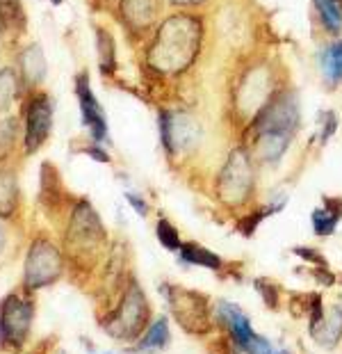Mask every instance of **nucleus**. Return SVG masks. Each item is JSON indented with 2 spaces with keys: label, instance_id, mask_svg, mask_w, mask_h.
I'll return each mask as SVG.
<instances>
[{
  "label": "nucleus",
  "instance_id": "obj_34",
  "mask_svg": "<svg viewBox=\"0 0 342 354\" xmlns=\"http://www.w3.org/2000/svg\"><path fill=\"white\" fill-rule=\"evenodd\" d=\"M85 153H87L89 158H94L96 162H103V165H110V162H112L110 153L105 151V147H101L98 142H91L89 147H85Z\"/></svg>",
  "mask_w": 342,
  "mask_h": 354
},
{
  "label": "nucleus",
  "instance_id": "obj_27",
  "mask_svg": "<svg viewBox=\"0 0 342 354\" xmlns=\"http://www.w3.org/2000/svg\"><path fill=\"white\" fill-rule=\"evenodd\" d=\"M155 236H158L160 245H162L164 250H169V252H178V250H180V245H182L180 233H178V229L173 227V224H171L169 220H167L164 215H160V217H158Z\"/></svg>",
  "mask_w": 342,
  "mask_h": 354
},
{
  "label": "nucleus",
  "instance_id": "obj_39",
  "mask_svg": "<svg viewBox=\"0 0 342 354\" xmlns=\"http://www.w3.org/2000/svg\"><path fill=\"white\" fill-rule=\"evenodd\" d=\"M117 3L119 0H98V7H103V10H114Z\"/></svg>",
  "mask_w": 342,
  "mask_h": 354
},
{
  "label": "nucleus",
  "instance_id": "obj_40",
  "mask_svg": "<svg viewBox=\"0 0 342 354\" xmlns=\"http://www.w3.org/2000/svg\"><path fill=\"white\" fill-rule=\"evenodd\" d=\"M278 354H292V352H287V350H281Z\"/></svg>",
  "mask_w": 342,
  "mask_h": 354
},
{
  "label": "nucleus",
  "instance_id": "obj_13",
  "mask_svg": "<svg viewBox=\"0 0 342 354\" xmlns=\"http://www.w3.org/2000/svg\"><path fill=\"white\" fill-rule=\"evenodd\" d=\"M75 94H78L82 124H85L89 138L94 142H98V145H108L110 142L108 117H105L103 105L98 103L96 94L91 92V82H89L87 71H82L75 76Z\"/></svg>",
  "mask_w": 342,
  "mask_h": 354
},
{
  "label": "nucleus",
  "instance_id": "obj_24",
  "mask_svg": "<svg viewBox=\"0 0 342 354\" xmlns=\"http://www.w3.org/2000/svg\"><path fill=\"white\" fill-rule=\"evenodd\" d=\"M171 343V334H169V322L162 315L160 320H155L151 329H146V336L142 338L137 350L144 352V350H164L167 345Z\"/></svg>",
  "mask_w": 342,
  "mask_h": 354
},
{
  "label": "nucleus",
  "instance_id": "obj_33",
  "mask_svg": "<svg viewBox=\"0 0 342 354\" xmlns=\"http://www.w3.org/2000/svg\"><path fill=\"white\" fill-rule=\"evenodd\" d=\"M310 274H313V279H315L319 286H326V288H331V286L338 281V277L331 272L329 266H315Z\"/></svg>",
  "mask_w": 342,
  "mask_h": 354
},
{
  "label": "nucleus",
  "instance_id": "obj_36",
  "mask_svg": "<svg viewBox=\"0 0 342 354\" xmlns=\"http://www.w3.org/2000/svg\"><path fill=\"white\" fill-rule=\"evenodd\" d=\"M126 199L128 203L135 208V213L140 215V217H146L149 215V203L144 201V197H140V194H135V192H126Z\"/></svg>",
  "mask_w": 342,
  "mask_h": 354
},
{
  "label": "nucleus",
  "instance_id": "obj_4",
  "mask_svg": "<svg viewBox=\"0 0 342 354\" xmlns=\"http://www.w3.org/2000/svg\"><path fill=\"white\" fill-rule=\"evenodd\" d=\"M258 165L242 142H233L224 151L212 180V194L228 213H247L254 208L258 192Z\"/></svg>",
  "mask_w": 342,
  "mask_h": 354
},
{
  "label": "nucleus",
  "instance_id": "obj_22",
  "mask_svg": "<svg viewBox=\"0 0 342 354\" xmlns=\"http://www.w3.org/2000/svg\"><path fill=\"white\" fill-rule=\"evenodd\" d=\"M19 206V183L17 174L7 167H0V215L10 220Z\"/></svg>",
  "mask_w": 342,
  "mask_h": 354
},
{
  "label": "nucleus",
  "instance_id": "obj_28",
  "mask_svg": "<svg viewBox=\"0 0 342 354\" xmlns=\"http://www.w3.org/2000/svg\"><path fill=\"white\" fill-rule=\"evenodd\" d=\"M310 222H313V233H315L317 238H329L338 229V220L324 206H319V208L313 210V215H310Z\"/></svg>",
  "mask_w": 342,
  "mask_h": 354
},
{
  "label": "nucleus",
  "instance_id": "obj_14",
  "mask_svg": "<svg viewBox=\"0 0 342 354\" xmlns=\"http://www.w3.org/2000/svg\"><path fill=\"white\" fill-rule=\"evenodd\" d=\"M17 71L21 78V87L28 89V92H37V87L46 80V73H48V62H46L44 48L39 44H28L19 53Z\"/></svg>",
  "mask_w": 342,
  "mask_h": 354
},
{
  "label": "nucleus",
  "instance_id": "obj_17",
  "mask_svg": "<svg viewBox=\"0 0 342 354\" xmlns=\"http://www.w3.org/2000/svg\"><path fill=\"white\" fill-rule=\"evenodd\" d=\"M215 315L219 320V325H224L228 331H231V338L240 345L242 350H247V343L251 341V336L256 334L251 329V320L242 313V308L233 302H226V299H219L215 306Z\"/></svg>",
  "mask_w": 342,
  "mask_h": 354
},
{
  "label": "nucleus",
  "instance_id": "obj_8",
  "mask_svg": "<svg viewBox=\"0 0 342 354\" xmlns=\"http://www.w3.org/2000/svg\"><path fill=\"white\" fill-rule=\"evenodd\" d=\"M162 295L171 308L173 320L187 334H208L215 325V311H210V299L203 292L176 283H162Z\"/></svg>",
  "mask_w": 342,
  "mask_h": 354
},
{
  "label": "nucleus",
  "instance_id": "obj_38",
  "mask_svg": "<svg viewBox=\"0 0 342 354\" xmlns=\"http://www.w3.org/2000/svg\"><path fill=\"white\" fill-rule=\"evenodd\" d=\"M7 243H10V229L5 224V217L0 215V259H3V254L7 250Z\"/></svg>",
  "mask_w": 342,
  "mask_h": 354
},
{
  "label": "nucleus",
  "instance_id": "obj_32",
  "mask_svg": "<svg viewBox=\"0 0 342 354\" xmlns=\"http://www.w3.org/2000/svg\"><path fill=\"white\" fill-rule=\"evenodd\" d=\"M245 352L247 354H274V348H272V343L265 336L254 334V336H251V341L247 343Z\"/></svg>",
  "mask_w": 342,
  "mask_h": 354
},
{
  "label": "nucleus",
  "instance_id": "obj_29",
  "mask_svg": "<svg viewBox=\"0 0 342 354\" xmlns=\"http://www.w3.org/2000/svg\"><path fill=\"white\" fill-rule=\"evenodd\" d=\"M254 286H256V290L260 292L265 306L272 308V311H278V306H281V288H278V283L272 281V279H267V277H258V279H254Z\"/></svg>",
  "mask_w": 342,
  "mask_h": 354
},
{
  "label": "nucleus",
  "instance_id": "obj_35",
  "mask_svg": "<svg viewBox=\"0 0 342 354\" xmlns=\"http://www.w3.org/2000/svg\"><path fill=\"white\" fill-rule=\"evenodd\" d=\"M308 304H310V297L308 295H294L290 297V311H292V315L294 318H299V315H303L308 311Z\"/></svg>",
  "mask_w": 342,
  "mask_h": 354
},
{
  "label": "nucleus",
  "instance_id": "obj_5",
  "mask_svg": "<svg viewBox=\"0 0 342 354\" xmlns=\"http://www.w3.org/2000/svg\"><path fill=\"white\" fill-rule=\"evenodd\" d=\"M160 145L171 165H189L208 147V126L194 108H160L158 110Z\"/></svg>",
  "mask_w": 342,
  "mask_h": 354
},
{
  "label": "nucleus",
  "instance_id": "obj_10",
  "mask_svg": "<svg viewBox=\"0 0 342 354\" xmlns=\"http://www.w3.org/2000/svg\"><path fill=\"white\" fill-rule=\"evenodd\" d=\"M167 0H119L114 7L121 28L126 30L128 39L133 44H146L153 30L164 17Z\"/></svg>",
  "mask_w": 342,
  "mask_h": 354
},
{
  "label": "nucleus",
  "instance_id": "obj_2",
  "mask_svg": "<svg viewBox=\"0 0 342 354\" xmlns=\"http://www.w3.org/2000/svg\"><path fill=\"white\" fill-rule=\"evenodd\" d=\"M205 12L171 10L142 46V64L155 85L180 82L192 73L208 48Z\"/></svg>",
  "mask_w": 342,
  "mask_h": 354
},
{
  "label": "nucleus",
  "instance_id": "obj_9",
  "mask_svg": "<svg viewBox=\"0 0 342 354\" xmlns=\"http://www.w3.org/2000/svg\"><path fill=\"white\" fill-rule=\"evenodd\" d=\"M64 272V254L50 238L37 236L30 243L26 268H23V288L35 292L55 283Z\"/></svg>",
  "mask_w": 342,
  "mask_h": 354
},
{
  "label": "nucleus",
  "instance_id": "obj_26",
  "mask_svg": "<svg viewBox=\"0 0 342 354\" xmlns=\"http://www.w3.org/2000/svg\"><path fill=\"white\" fill-rule=\"evenodd\" d=\"M340 128V117L336 110H322L317 115V133H315V140L319 142V147H326L333 135L338 133Z\"/></svg>",
  "mask_w": 342,
  "mask_h": 354
},
{
  "label": "nucleus",
  "instance_id": "obj_41",
  "mask_svg": "<svg viewBox=\"0 0 342 354\" xmlns=\"http://www.w3.org/2000/svg\"><path fill=\"white\" fill-rule=\"evenodd\" d=\"M0 41H3V30H0Z\"/></svg>",
  "mask_w": 342,
  "mask_h": 354
},
{
  "label": "nucleus",
  "instance_id": "obj_43",
  "mask_svg": "<svg viewBox=\"0 0 342 354\" xmlns=\"http://www.w3.org/2000/svg\"><path fill=\"white\" fill-rule=\"evenodd\" d=\"M105 354H112V352H105Z\"/></svg>",
  "mask_w": 342,
  "mask_h": 354
},
{
  "label": "nucleus",
  "instance_id": "obj_7",
  "mask_svg": "<svg viewBox=\"0 0 342 354\" xmlns=\"http://www.w3.org/2000/svg\"><path fill=\"white\" fill-rule=\"evenodd\" d=\"M151 318V306L149 299L144 295V288L137 283V279H128V286L124 288L121 302L117 306V311H112V315L105 320V331L117 338V341H135L149 325Z\"/></svg>",
  "mask_w": 342,
  "mask_h": 354
},
{
  "label": "nucleus",
  "instance_id": "obj_15",
  "mask_svg": "<svg viewBox=\"0 0 342 354\" xmlns=\"http://www.w3.org/2000/svg\"><path fill=\"white\" fill-rule=\"evenodd\" d=\"M310 19L324 39L342 37V0H310Z\"/></svg>",
  "mask_w": 342,
  "mask_h": 354
},
{
  "label": "nucleus",
  "instance_id": "obj_1",
  "mask_svg": "<svg viewBox=\"0 0 342 354\" xmlns=\"http://www.w3.org/2000/svg\"><path fill=\"white\" fill-rule=\"evenodd\" d=\"M290 78V69L269 46L238 53L228 59L222 103V128L226 138L238 142L272 96Z\"/></svg>",
  "mask_w": 342,
  "mask_h": 354
},
{
  "label": "nucleus",
  "instance_id": "obj_37",
  "mask_svg": "<svg viewBox=\"0 0 342 354\" xmlns=\"http://www.w3.org/2000/svg\"><path fill=\"white\" fill-rule=\"evenodd\" d=\"M322 201H324L322 206L340 222L342 220V197H324Z\"/></svg>",
  "mask_w": 342,
  "mask_h": 354
},
{
  "label": "nucleus",
  "instance_id": "obj_31",
  "mask_svg": "<svg viewBox=\"0 0 342 354\" xmlns=\"http://www.w3.org/2000/svg\"><path fill=\"white\" fill-rule=\"evenodd\" d=\"M292 254L299 256V259H303L306 263H313V266H326V259L315 247H294Z\"/></svg>",
  "mask_w": 342,
  "mask_h": 354
},
{
  "label": "nucleus",
  "instance_id": "obj_6",
  "mask_svg": "<svg viewBox=\"0 0 342 354\" xmlns=\"http://www.w3.org/2000/svg\"><path fill=\"white\" fill-rule=\"evenodd\" d=\"M108 252V231L89 199L73 203L64 233V256L80 272H91Z\"/></svg>",
  "mask_w": 342,
  "mask_h": 354
},
{
  "label": "nucleus",
  "instance_id": "obj_16",
  "mask_svg": "<svg viewBox=\"0 0 342 354\" xmlns=\"http://www.w3.org/2000/svg\"><path fill=\"white\" fill-rule=\"evenodd\" d=\"M317 66L324 87L336 92L342 87V37L324 39V46L317 53Z\"/></svg>",
  "mask_w": 342,
  "mask_h": 354
},
{
  "label": "nucleus",
  "instance_id": "obj_11",
  "mask_svg": "<svg viewBox=\"0 0 342 354\" xmlns=\"http://www.w3.org/2000/svg\"><path fill=\"white\" fill-rule=\"evenodd\" d=\"M35 318V304L30 297L10 292L0 302V350H19L28 341Z\"/></svg>",
  "mask_w": 342,
  "mask_h": 354
},
{
  "label": "nucleus",
  "instance_id": "obj_19",
  "mask_svg": "<svg viewBox=\"0 0 342 354\" xmlns=\"http://www.w3.org/2000/svg\"><path fill=\"white\" fill-rule=\"evenodd\" d=\"M310 336L324 348H336L342 338V306H333L329 315H324L317 325H308Z\"/></svg>",
  "mask_w": 342,
  "mask_h": 354
},
{
  "label": "nucleus",
  "instance_id": "obj_44",
  "mask_svg": "<svg viewBox=\"0 0 342 354\" xmlns=\"http://www.w3.org/2000/svg\"><path fill=\"white\" fill-rule=\"evenodd\" d=\"M340 281H342V279H340Z\"/></svg>",
  "mask_w": 342,
  "mask_h": 354
},
{
  "label": "nucleus",
  "instance_id": "obj_23",
  "mask_svg": "<svg viewBox=\"0 0 342 354\" xmlns=\"http://www.w3.org/2000/svg\"><path fill=\"white\" fill-rule=\"evenodd\" d=\"M21 89L23 87H21L19 71L14 69V66H5V69H0V117L12 110L14 101L19 99Z\"/></svg>",
  "mask_w": 342,
  "mask_h": 354
},
{
  "label": "nucleus",
  "instance_id": "obj_3",
  "mask_svg": "<svg viewBox=\"0 0 342 354\" xmlns=\"http://www.w3.org/2000/svg\"><path fill=\"white\" fill-rule=\"evenodd\" d=\"M301 96L292 80H287L272 101L258 112V117L242 133V142L254 156L258 167H276L290 151L301 131Z\"/></svg>",
  "mask_w": 342,
  "mask_h": 354
},
{
  "label": "nucleus",
  "instance_id": "obj_42",
  "mask_svg": "<svg viewBox=\"0 0 342 354\" xmlns=\"http://www.w3.org/2000/svg\"><path fill=\"white\" fill-rule=\"evenodd\" d=\"M57 354H66V352H62V350H59V352H57Z\"/></svg>",
  "mask_w": 342,
  "mask_h": 354
},
{
  "label": "nucleus",
  "instance_id": "obj_25",
  "mask_svg": "<svg viewBox=\"0 0 342 354\" xmlns=\"http://www.w3.org/2000/svg\"><path fill=\"white\" fill-rule=\"evenodd\" d=\"M19 119L17 117H3L0 119V162H5L12 156V151L17 149L19 140Z\"/></svg>",
  "mask_w": 342,
  "mask_h": 354
},
{
  "label": "nucleus",
  "instance_id": "obj_18",
  "mask_svg": "<svg viewBox=\"0 0 342 354\" xmlns=\"http://www.w3.org/2000/svg\"><path fill=\"white\" fill-rule=\"evenodd\" d=\"M96 53H98V69L103 78H114L119 71L117 57V39L112 30L105 26H96Z\"/></svg>",
  "mask_w": 342,
  "mask_h": 354
},
{
  "label": "nucleus",
  "instance_id": "obj_12",
  "mask_svg": "<svg viewBox=\"0 0 342 354\" xmlns=\"http://www.w3.org/2000/svg\"><path fill=\"white\" fill-rule=\"evenodd\" d=\"M53 99L46 92H30L23 115V147L26 156L37 153L53 131Z\"/></svg>",
  "mask_w": 342,
  "mask_h": 354
},
{
  "label": "nucleus",
  "instance_id": "obj_20",
  "mask_svg": "<svg viewBox=\"0 0 342 354\" xmlns=\"http://www.w3.org/2000/svg\"><path fill=\"white\" fill-rule=\"evenodd\" d=\"M28 17L23 0H0V30L7 37H21L26 32Z\"/></svg>",
  "mask_w": 342,
  "mask_h": 354
},
{
  "label": "nucleus",
  "instance_id": "obj_21",
  "mask_svg": "<svg viewBox=\"0 0 342 354\" xmlns=\"http://www.w3.org/2000/svg\"><path fill=\"white\" fill-rule=\"evenodd\" d=\"M178 259L180 261H185L189 263V266H199V268H208V270H222L224 268V261H222V256L215 254V252H210V250H205L203 245L199 243H182L180 245V250H178Z\"/></svg>",
  "mask_w": 342,
  "mask_h": 354
},
{
  "label": "nucleus",
  "instance_id": "obj_30",
  "mask_svg": "<svg viewBox=\"0 0 342 354\" xmlns=\"http://www.w3.org/2000/svg\"><path fill=\"white\" fill-rule=\"evenodd\" d=\"M217 0H167L171 10H185V12H208Z\"/></svg>",
  "mask_w": 342,
  "mask_h": 354
}]
</instances>
